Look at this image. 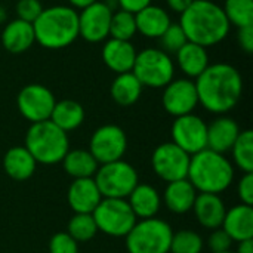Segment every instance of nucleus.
I'll return each mask as SVG.
<instances>
[{"label": "nucleus", "mask_w": 253, "mask_h": 253, "mask_svg": "<svg viewBox=\"0 0 253 253\" xmlns=\"http://www.w3.org/2000/svg\"><path fill=\"white\" fill-rule=\"evenodd\" d=\"M231 245H233V240L230 239V236L222 228L213 230L212 234L208 239V246L211 249V253H219L231 251Z\"/></svg>", "instance_id": "nucleus-38"}, {"label": "nucleus", "mask_w": 253, "mask_h": 253, "mask_svg": "<svg viewBox=\"0 0 253 253\" xmlns=\"http://www.w3.org/2000/svg\"><path fill=\"white\" fill-rule=\"evenodd\" d=\"M36 42L33 24L22 19H13L1 31V44L10 53H22Z\"/></svg>", "instance_id": "nucleus-24"}, {"label": "nucleus", "mask_w": 253, "mask_h": 253, "mask_svg": "<svg viewBox=\"0 0 253 253\" xmlns=\"http://www.w3.org/2000/svg\"><path fill=\"white\" fill-rule=\"evenodd\" d=\"M175 55L176 64L187 79H197L209 67V53L197 43L187 42Z\"/></svg>", "instance_id": "nucleus-26"}, {"label": "nucleus", "mask_w": 253, "mask_h": 253, "mask_svg": "<svg viewBox=\"0 0 253 253\" xmlns=\"http://www.w3.org/2000/svg\"><path fill=\"white\" fill-rule=\"evenodd\" d=\"M70 1V4H71V7L73 9H84V7H87V6H90V4H93L95 1H98V0H68Z\"/></svg>", "instance_id": "nucleus-44"}, {"label": "nucleus", "mask_w": 253, "mask_h": 253, "mask_svg": "<svg viewBox=\"0 0 253 253\" xmlns=\"http://www.w3.org/2000/svg\"><path fill=\"white\" fill-rule=\"evenodd\" d=\"M36 168H37V163L34 157L30 154V151L24 145L12 147L4 153L3 169L6 175L16 182L30 179L34 175Z\"/></svg>", "instance_id": "nucleus-23"}, {"label": "nucleus", "mask_w": 253, "mask_h": 253, "mask_svg": "<svg viewBox=\"0 0 253 253\" xmlns=\"http://www.w3.org/2000/svg\"><path fill=\"white\" fill-rule=\"evenodd\" d=\"M24 147L34 157L39 165H56L61 163L70 150V141L67 132L61 130L50 120L31 123L25 133Z\"/></svg>", "instance_id": "nucleus-5"}, {"label": "nucleus", "mask_w": 253, "mask_h": 253, "mask_svg": "<svg viewBox=\"0 0 253 253\" xmlns=\"http://www.w3.org/2000/svg\"><path fill=\"white\" fill-rule=\"evenodd\" d=\"M127 150V136L125 130L117 125L99 126L90 136L89 153L98 162L105 165L122 160Z\"/></svg>", "instance_id": "nucleus-10"}, {"label": "nucleus", "mask_w": 253, "mask_h": 253, "mask_svg": "<svg viewBox=\"0 0 253 253\" xmlns=\"http://www.w3.org/2000/svg\"><path fill=\"white\" fill-rule=\"evenodd\" d=\"M92 216L98 231L117 239L126 237L138 221L126 199H102Z\"/></svg>", "instance_id": "nucleus-9"}, {"label": "nucleus", "mask_w": 253, "mask_h": 253, "mask_svg": "<svg viewBox=\"0 0 253 253\" xmlns=\"http://www.w3.org/2000/svg\"><path fill=\"white\" fill-rule=\"evenodd\" d=\"M49 253H79V243L68 233H56L49 240Z\"/></svg>", "instance_id": "nucleus-36"}, {"label": "nucleus", "mask_w": 253, "mask_h": 253, "mask_svg": "<svg viewBox=\"0 0 253 253\" xmlns=\"http://www.w3.org/2000/svg\"><path fill=\"white\" fill-rule=\"evenodd\" d=\"M136 34V22L135 15L126 10H116L113 12L111 22H110V37L117 40L130 42V39Z\"/></svg>", "instance_id": "nucleus-33"}, {"label": "nucleus", "mask_w": 253, "mask_h": 253, "mask_svg": "<svg viewBox=\"0 0 253 253\" xmlns=\"http://www.w3.org/2000/svg\"><path fill=\"white\" fill-rule=\"evenodd\" d=\"M205 242L202 236L193 230H181L173 233L169 253H202Z\"/></svg>", "instance_id": "nucleus-34"}, {"label": "nucleus", "mask_w": 253, "mask_h": 253, "mask_svg": "<svg viewBox=\"0 0 253 253\" xmlns=\"http://www.w3.org/2000/svg\"><path fill=\"white\" fill-rule=\"evenodd\" d=\"M191 211H194V215L203 228L213 231L216 228H221L227 208L218 194L199 193Z\"/></svg>", "instance_id": "nucleus-19"}, {"label": "nucleus", "mask_w": 253, "mask_h": 253, "mask_svg": "<svg viewBox=\"0 0 253 253\" xmlns=\"http://www.w3.org/2000/svg\"><path fill=\"white\" fill-rule=\"evenodd\" d=\"M193 1H194V0H166L169 9L173 10V12H176V13H179V15H181L182 12H185V10L190 7V4H191Z\"/></svg>", "instance_id": "nucleus-42"}, {"label": "nucleus", "mask_w": 253, "mask_h": 253, "mask_svg": "<svg viewBox=\"0 0 253 253\" xmlns=\"http://www.w3.org/2000/svg\"><path fill=\"white\" fill-rule=\"evenodd\" d=\"M191 156L175 145L172 141L156 147L151 156V168L154 173L165 182L187 179Z\"/></svg>", "instance_id": "nucleus-11"}, {"label": "nucleus", "mask_w": 253, "mask_h": 253, "mask_svg": "<svg viewBox=\"0 0 253 253\" xmlns=\"http://www.w3.org/2000/svg\"><path fill=\"white\" fill-rule=\"evenodd\" d=\"M162 104L165 111L173 117L191 114L199 105L194 80L176 79L168 83L162 95Z\"/></svg>", "instance_id": "nucleus-14"}, {"label": "nucleus", "mask_w": 253, "mask_h": 253, "mask_svg": "<svg viewBox=\"0 0 253 253\" xmlns=\"http://www.w3.org/2000/svg\"><path fill=\"white\" fill-rule=\"evenodd\" d=\"M236 253H253V239H248V240L239 242Z\"/></svg>", "instance_id": "nucleus-43"}, {"label": "nucleus", "mask_w": 253, "mask_h": 253, "mask_svg": "<svg viewBox=\"0 0 253 253\" xmlns=\"http://www.w3.org/2000/svg\"><path fill=\"white\" fill-rule=\"evenodd\" d=\"M56 99L52 90L39 83L24 86L16 96V107L21 116L30 123L49 120Z\"/></svg>", "instance_id": "nucleus-12"}, {"label": "nucleus", "mask_w": 253, "mask_h": 253, "mask_svg": "<svg viewBox=\"0 0 253 253\" xmlns=\"http://www.w3.org/2000/svg\"><path fill=\"white\" fill-rule=\"evenodd\" d=\"M187 179L197 193L219 196L233 184L234 166L224 154L205 148L191 156Z\"/></svg>", "instance_id": "nucleus-4"}, {"label": "nucleus", "mask_w": 253, "mask_h": 253, "mask_svg": "<svg viewBox=\"0 0 253 253\" xmlns=\"http://www.w3.org/2000/svg\"><path fill=\"white\" fill-rule=\"evenodd\" d=\"M136 49L130 42L110 39L102 46V61L114 73H129L133 68Z\"/></svg>", "instance_id": "nucleus-17"}, {"label": "nucleus", "mask_w": 253, "mask_h": 253, "mask_svg": "<svg viewBox=\"0 0 253 253\" xmlns=\"http://www.w3.org/2000/svg\"><path fill=\"white\" fill-rule=\"evenodd\" d=\"M222 10L230 25L237 28L253 25V0H225Z\"/></svg>", "instance_id": "nucleus-31"}, {"label": "nucleus", "mask_w": 253, "mask_h": 253, "mask_svg": "<svg viewBox=\"0 0 253 253\" xmlns=\"http://www.w3.org/2000/svg\"><path fill=\"white\" fill-rule=\"evenodd\" d=\"M6 16H7L6 9H4L3 6H0V24H3V22L6 21Z\"/></svg>", "instance_id": "nucleus-45"}, {"label": "nucleus", "mask_w": 253, "mask_h": 253, "mask_svg": "<svg viewBox=\"0 0 253 253\" xmlns=\"http://www.w3.org/2000/svg\"><path fill=\"white\" fill-rule=\"evenodd\" d=\"M113 12L104 1H95L79 13V37L89 43L104 42L110 36V22Z\"/></svg>", "instance_id": "nucleus-15"}, {"label": "nucleus", "mask_w": 253, "mask_h": 253, "mask_svg": "<svg viewBox=\"0 0 253 253\" xmlns=\"http://www.w3.org/2000/svg\"><path fill=\"white\" fill-rule=\"evenodd\" d=\"M117 3H119V9L130 12V13L135 15L141 9L151 4V0H117Z\"/></svg>", "instance_id": "nucleus-41"}, {"label": "nucleus", "mask_w": 253, "mask_h": 253, "mask_svg": "<svg viewBox=\"0 0 253 253\" xmlns=\"http://www.w3.org/2000/svg\"><path fill=\"white\" fill-rule=\"evenodd\" d=\"M199 104L212 114L224 116L231 111L243 93V79L230 64L218 62L209 67L194 82Z\"/></svg>", "instance_id": "nucleus-1"}, {"label": "nucleus", "mask_w": 253, "mask_h": 253, "mask_svg": "<svg viewBox=\"0 0 253 253\" xmlns=\"http://www.w3.org/2000/svg\"><path fill=\"white\" fill-rule=\"evenodd\" d=\"M221 228L233 242L253 239V209L248 205H236L225 212Z\"/></svg>", "instance_id": "nucleus-20"}, {"label": "nucleus", "mask_w": 253, "mask_h": 253, "mask_svg": "<svg viewBox=\"0 0 253 253\" xmlns=\"http://www.w3.org/2000/svg\"><path fill=\"white\" fill-rule=\"evenodd\" d=\"M142 87L144 86L139 83L135 74L129 71V73L117 74V77L111 83L110 93L116 104L122 107H130L135 102H138V99L141 98Z\"/></svg>", "instance_id": "nucleus-29"}, {"label": "nucleus", "mask_w": 253, "mask_h": 253, "mask_svg": "<svg viewBox=\"0 0 253 253\" xmlns=\"http://www.w3.org/2000/svg\"><path fill=\"white\" fill-rule=\"evenodd\" d=\"M136 33L147 39H159L165 30L170 25V16L166 9L154 4H148L135 13Z\"/></svg>", "instance_id": "nucleus-25"}, {"label": "nucleus", "mask_w": 253, "mask_h": 253, "mask_svg": "<svg viewBox=\"0 0 253 253\" xmlns=\"http://www.w3.org/2000/svg\"><path fill=\"white\" fill-rule=\"evenodd\" d=\"M170 135L172 142L190 156L208 148V125L202 117L193 113L175 117Z\"/></svg>", "instance_id": "nucleus-13"}, {"label": "nucleus", "mask_w": 253, "mask_h": 253, "mask_svg": "<svg viewBox=\"0 0 253 253\" xmlns=\"http://www.w3.org/2000/svg\"><path fill=\"white\" fill-rule=\"evenodd\" d=\"M237 194L243 205H253V173H243L237 184Z\"/></svg>", "instance_id": "nucleus-39"}, {"label": "nucleus", "mask_w": 253, "mask_h": 253, "mask_svg": "<svg viewBox=\"0 0 253 253\" xmlns=\"http://www.w3.org/2000/svg\"><path fill=\"white\" fill-rule=\"evenodd\" d=\"M102 200L93 178L74 179L67 191L68 206L74 213H92Z\"/></svg>", "instance_id": "nucleus-16"}, {"label": "nucleus", "mask_w": 253, "mask_h": 253, "mask_svg": "<svg viewBox=\"0 0 253 253\" xmlns=\"http://www.w3.org/2000/svg\"><path fill=\"white\" fill-rule=\"evenodd\" d=\"M159 42H160L159 49H162L163 52L170 55V53H176L188 40H187V36H185L184 30L181 28V25L170 22V25L159 37Z\"/></svg>", "instance_id": "nucleus-35"}, {"label": "nucleus", "mask_w": 253, "mask_h": 253, "mask_svg": "<svg viewBox=\"0 0 253 253\" xmlns=\"http://www.w3.org/2000/svg\"><path fill=\"white\" fill-rule=\"evenodd\" d=\"M126 200L136 219L156 218L162 208V196L148 184H138Z\"/></svg>", "instance_id": "nucleus-22"}, {"label": "nucleus", "mask_w": 253, "mask_h": 253, "mask_svg": "<svg viewBox=\"0 0 253 253\" xmlns=\"http://www.w3.org/2000/svg\"><path fill=\"white\" fill-rule=\"evenodd\" d=\"M36 42L44 49H64L79 37V12L71 6L56 4L42 10L33 22Z\"/></svg>", "instance_id": "nucleus-3"}, {"label": "nucleus", "mask_w": 253, "mask_h": 253, "mask_svg": "<svg viewBox=\"0 0 253 253\" xmlns=\"http://www.w3.org/2000/svg\"><path fill=\"white\" fill-rule=\"evenodd\" d=\"M132 73L142 86L159 89L173 80L175 64L166 52L159 47H148L136 53Z\"/></svg>", "instance_id": "nucleus-8"}, {"label": "nucleus", "mask_w": 253, "mask_h": 253, "mask_svg": "<svg viewBox=\"0 0 253 253\" xmlns=\"http://www.w3.org/2000/svg\"><path fill=\"white\" fill-rule=\"evenodd\" d=\"M239 133L240 127L234 119L219 116L208 125V148L215 153L225 154L227 151H231Z\"/></svg>", "instance_id": "nucleus-18"}, {"label": "nucleus", "mask_w": 253, "mask_h": 253, "mask_svg": "<svg viewBox=\"0 0 253 253\" xmlns=\"http://www.w3.org/2000/svg\"><path fill=\"white\" fill-rule=\"evenodd\" d=\"M237 42L246 53L253 52V25L242 27L237 33Z\"/></svg>", "instance_id": "nucleus-40"}, {"label": "nucleus", "mask_w": 253, "mask_h": 253, "mask_svg": "<svg viewBox=\"0 0 253 253\" xmlns=\"http://www.w3.org/2000/svg\"><path fill=\"white\" fill-rule=\"evenodd\" d=\"M93 181L102 199H127L139 184L136 169L123 159L99 165Z\"/></svg>", "instance_id": "nucleus-7"}, {"label": "nucleus", "mask_w": 253, "mask_h": 253, "mask_svg": "<svg viewBox=\"0 0 253 253\" xmlns=\"http://www.w3.org/2000/svg\"><path fill=\"white\" fill-rule=\"evenodd\" d=\"M173 230L159 218L139 219L125 237L127 253H169Z\"/></svg>", "instance_id": "nucleus-6"}, {"label": "nucleus", "mask_w": 253, "mask_h": 253, "mask_svg": "<svg viewBox=\"0 0 253 253\" xmlns=\"http://www.w3.org/2000/svg\"><path fill=\"white\" fill-rule=\"evenodd\" d=\"M233 160L243 173H253V132L240 130L233 148Z\"/></svg>", "instance_id": "nucleus-30"}, {"label": "nucleus", "mask_w": 253, "mask_h": 253, "mask_svg": "<svg viewBox=\"0 0 253 253\" xmlns=\"http://www.w3.org/2000/svg\"><path fill=\"white\" fill-rule=\"evenodd\" d=\"M62 168L73 179H83V178H93L99 165L89 153V150L76 148L68 150L65 157L62 159Z\"/></svg>", "instance_id": "nucleus-28"}, {"label": "nucleus", "mask_w": 253, "mask_h": 253, "mask_svg": "<svg viewBox=\"0 0 253 253\" xmlns=\"http://www.w3.org/2000/svg\"><path fill=\"white\" fill-rule=\"evenodd\" d=\"M197 194L199 193L188 179H179L166 185L162 203H165L169 212L175 215H184L193 209Z\"/></svg>", "instance_id": "nucleus-21"}, {"label": "nucleus", "mask_w": 253, "mask_h": 253, "mask_svg": "<svg viewBox=\"0 0 253 253\" xmlns=\"http://www.w3.org/2000/svg\"><path fill=\"white\" fill-rule=\"evenodd\" d=\"M49 120L61 130L70 132L80 127L84 122V108L74 99L56 101Z\"/></svg>", "instance_id": "nucleus-27"}, {"label": "nucleus", "mask_w": 253, "mask_h": 253, "mask_svg": "<svg viewBox=\"0 0 253 253\" xmlns=\"http://www.w3.org/2000/svg\"><path fill=\"white\" fill-rule=\"evenodd\" d=\"M67 233L77 242V243H87L90 242L96 233L98 227L92 213H74L67 225Z\"/></svg>", "instance_id": "nucleus-32"}, {"label": "nucleus", "mask_w": 253, "mask_h": 253, "mask_svg": "<svg viewBox=\"0 0 253 253\" xmlns=\"http://www.w3.org/2000/svg\"><path fill=\"white\" fill-rule=\"evenodd\" d=\"M219 253H236V252H231V251H227V252H219Z\"/></svg>", "instance_id": "nucleus-46"}, {"label": "nucleus", "mask_w": 253, "mask_h": 253, "mask_svg": "<svg viewBox=\"0 0 253 253\" xmlns=\"http://www.w3.org/2000/svg\"><path fill=\"white\" fill-rule=\"evenodd\" d=\"M42 10H43V6L39 0H19L16 3L18 19H22L30 24H33L39 18Z\"/></svg>", "instance_id": "nucleus-37"}, {"label": "nucleus", "mask_w": 253, "mask_h": 253, "mask_svg": "<svg viewBox=\"0 0 253 253\" xmlns=\"http://www.w3.org/2000/svg\"><path fill=\"white\" fill-rule=\"evenodd\" d=\"M178 24L184 30L188 42L203 47L221 43L231 28L222 6L213 0H194L190 7L181 13Z\"/></svg>", "instance_id": "nucleus-2"}]
</instances>
